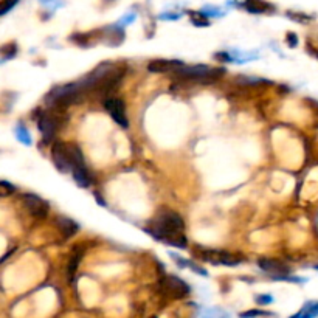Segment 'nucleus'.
Instances as JSON below:
<instances>
[{"mask_svg": "<svg viewBox=\"0 0 318 318\" xmlns=\"http://www.w3.org/2000/svg\"><path fill=\"white\" fill-rule=\"evenodd\" d=\"M241 5L247 8V11L250 13H264L270 10V5L264 2V0H244Z\"/></svg>", "mask_w": 318, "mask_h": 318, "instance_id": "nucleus-16", "label": "nucleus"}, {"mask_svg": "<svg viewBox=\"0 0 318 318\" xmlns=\"http://www.w3.org/2000/svg\"><path fill=\"white\" fill-rule=\"evenodd\" d=\"M183 66L182 61L174 59H154L147 64V70L151 73H166V72H176Z\"/></svg>", "mask_w": 318, "mask_h": 318, "instance_id": "nucleus-11", "label": "nucleus"}, {"mask_svg": "<svg viewBox=\"0 0 318 318\" xmlns=\"http://www.w3.org/2000/svg\"><path fill=\"white\" fill-rule=\"evenodd\" d=\"M200 259L216 264V266H238L241 262V258H236L235 255L224 251V250H200Z\"/></svg>", "mask_w": 318, "mask_h": 318, "instance_id": "nucleus-6", "label": "nucleus"}, {"mask_svg": "<svg viewBox=\"0 0 318 318\" xmlns=\"http://www.w3.org/2000/svg\"><path fill=\"white\" fill-rule=\"evenodd\" d=\"M24 205L30 211V215H33L37 219H44L48 216L50 205L39 196L36 194H25L24 196Z\"/></svg>", "mask_w": 318, "mask_h": 318, "instance_id": "nucleus-9", "label": "nucleus"}, {"mask_svg": "<svg viewBox=\"0 0 318 318\" xmlns=\"http://www.w3.org/2000/svg\"><path fill=\"white\" fill-rule=\"evenodd\" d=\"M37 126H39V131L42 132V137H44L45 143H50L53 140V137H55L56 131H58L56 118L53 117L51 114H48V112H39V115H37Z\"/></svg>", "mask_w": 318, "mask_h": 318, "instance_id": "nucleus-10", "label": "nucleus"}, {"mask_svg": "<svg viewBox=\"0 0 318 318\" xmlns=\"http://www.w3.org/2000/svg\"><path fill=\"white\" fill-rule=\"evenodd\" d=\"M17 2H19V0H2V2H0V16H4L10 10H13Z\"/></svg>", "mask_w": 318, "mask_h": 318, "instance_id": "nucleus-19", "label": "nucleus"}, {"mask_svg": "<svg viewBox=\"0 0 318 318\" xmlns=\"http://www.w3.org/2000/svg\"><path fill=\"white\" fill-rule=\"evenodd\" d=\"M313 269H315V270H318V264H316V266H315V267H313Z\"/></svg>", "mask_w": 318, "mask_h": 318, "instance_id": "nucleus-25", "label": "nucleus"}, {"mask_svg": "<svg viewBox=\"0 0 318 318\" xmlns=\"http://www.w3.org/2000/svg\"><path fill=\"white\" fill-rule=\"evenodd\" d=\"M191 22H193L194 25H203V27L208 25V20H206V19H196V17H193Z\"/></svg>", "mask_w": 318, "mask_h": 318, "instance_id": "nucleus-24", "label": "nucleus"}, {"mask_svg": "<svg viewBox=\"0 0 318 318\" xmlns=\"http://www.w3.org/2000/svg\"><path fill=\"white\" fill-rule=\"evenodd\" d=\"M82 255H84L82 247H76L73 250L70 259H69V264H67V280H69V283H72L73 278H75V275H76V270L79 267V262H81Z\"/></svg>", "mask_w": 318, "mask_h": 318, "instance_id": "nucleus-12", "label": "nucleus"}, {"mask_svg": "<svg viewBox=\"0 0 318 318\" xmlns=\"http://www.w3.org/2000/svg\"><path fill=\"white\" fill-rule=\"evenodd\" d=\"M51 158L56 168L62 173L72 171V154H70V144L67 143H55L51 147Z\"/></svg>", "mask_w": 318, "mask_h": 318, "instance_id": "nucleus-5", "label": "nucleus"}, {"mask_svg": "<svg viewBox=\"0 0 318 318\" xmlns=\"http://www.w3.org/2000/svg\"><path fill=\"white\" fill-rule=\"evenodd\" d=\"M316 316H318V301H309L301 307L300 312H296L290 318H316Z\"/></svg>", "mask_w": 318, "mask_h": 318, "instance_id": "nucleus-15", "label": "nucleus"}, {"mask_svg": "<svg viewBox=\"0 0 318 318\" xmlns=\"http://www.w3.org/2000/svg\"><path fill=\"white\" fill-rule=\"evenodd\" d=\"M256 301L259 304H270V303H273V296H270V295H259V296H256Z\"/></svg>", "mask_w": 318, "mask_h": 318, "instance_id": "nucleus-22", "label": "nucleus"}, {"mask_svg": "<svg viewBox=\"0 0 318 318\" xmlns=\"http://www.w3.org/2000/svg\"><path fill=\"white\" fill-rule=\"evenodd\" d=\"M104 108L108 111V114L114 118V121L117 124H120L121 128H128V115H126V108L124 102L118 98H108L104 101Z\"/></svg>", "mask_w": 318, "mask_h": 318, "instance_id": "nucleus-8", "label": "nucleus"}, {"mask_svg": "<svg viewBox=\"0 0 318 318\" xmlns=\"http://www.w3.org/2000/svg\"><path fill=\"white\" fill-rule=\"evenodd\" d=\"M16 135H17V140L22 141L24 144H31V137H30V134H28V131L24 124H19L16 128Z\"/></svg>", "mask_w": 318, "mask_h": 318, "instance_id": "nucleus-17", "label": "nucleus"}, {"mask_svg": "<svg viewBox=\"0 0 318 318\" xmlns=\"http://www.w3.org/2000/svg\"><path fill=\"white\" fill-rule=\"evenodd\" d=\"M16 51H17V47H16V44H8V45H4L2 48H0V53H2V55H4V58H5V59H8V58H13V56L16 55Z\"/></svg>", "mask_w": 318, "mask_h": 318, "instance_id": "nucleus-18", "label": "nucleus"}, {"mask_svg": "<svg viewBox=\"0 0 318 318\" xmlns=\"http://www.w3.org/2000/svg\"><path fill=\"white\" fill-rule=\"evenodd\" d=\"M258 266L261 270H264L266 273H270L273 278L277 280H289V281H295V283H303L304 280L301 278H290V267L286 266L284 262L278 261V259H272V258H262L258 261Z\"/></svg>", "mask_w": 318, "mask_h": 318, "instance_id": "nucleus-4", "label": "nucleus"}, {"mask_svg": "<svg viewBox=\"0 0 318 318\" xmlns=\"http://www.w3.org/2000/svg\"><path fill=\"white\" fill-rule=\"evenodd\" d=\"M176 76L182 79H191V81H199V82H208V81H215L221 76H224L225 70L224 69H213L208 66H182L179 70L174 72Z\"/></svg>", "mask_w": 318, "mask_h": 318, "instance_id": "nucleus-3", "label": "nucleus"}, {"mask_svg": "<svg viewBox=\"0 0 318 318\" xmlns=\"http://www.w3.org/2000/svg\"><path fill=\"white\" fill-rule=\"evenodd\" d=\"M58 227L61 228V231L66 238L75 236L79 230V225L69 218H58Z\"/></svg>", "mask_w": 318, "mask_h": 318, "instance_id": "nucleus-14", "label": "nucleus"}, {"mask_svg": "<svg viewBox=\"0 0 318 318\" xmlns=\"http://www.w3.org/2000/svg\"><path fill=\"white\" fill-rule=\"evenodd\" d=\"M82 92V87L79 82H70V84H66V86H59V87H55L53 89L47 98H45V102L51 108H66V105L75 102L79 96V93Z\"/></svg>", "mask_w": 318, "mask_h": 318, "instance_id": "nucleus-2", "label": "nucleus"}, {"mask_svg": "<svg viewBox=\"0 0 318 318\" xmlns=\"http://www.w3.org/2000/svg\"><path fill=\"white\" fill-rule=\"evenodd\" d=\"M162 289L166 295H169L173 298H177V300L188 296L189 292H191L189 286L183 280H180L174 275H169L162 281Z\"/></svg>", "mask_w": 318, "mask_h": 318, "instance_id": "nucleus-7", "label": "nucleus"}, {"mask_svg": "<svg viewBox=\"0 0 318 318\" xmlns=\"http://www.w3.org/2000/svg\"><path fill=\"white\" fill-rule=\"evenodd\" d=\"M16 191V188L10 182H0V197L11 196Z\"/></svg>", "mask_w": 318, "mask_h": 318, "instance_id": "nucleus-20", "label": "nucleus"}, {"mask_svg": "<svg viewBox=\"0 0 318 318\" xmlns=\"http://www.w3.org/2000/svg\"><path fill=\"white\" fill-rule=\"evenodd\" d=\"M72 176H73V179L76 180V183H78L79 186H82V188H89V186L92 185V176H90V173H89L86 163L75 166V168L72 169Z\"/></svg>", "mask_w": 318, "mask_h": 318, "instance_id": "nucleus-13", "label": "nucleus"}, {"mask_svg": "<svg viewBox=\"0 0 318 318\" xmlns=\"http://www.w3.org/2000/svg\"><path fill=\"white\" fill-rule=\"evenodd\" d=\"M155 239L168 245L186 248L188 239L185 236V222L176 211H163L146 228Z\"/></svg>", "mask_w": 318, "mask_h": 318, "instance_id": "nucleus-1", "label": "nucleus"}, {"mask_svg": "<svg viewBox=\"0 0 318 318\" xmlns=\"http://www.w3.org/2000/svg\"><path fill=\"white\" fill-rule=\"evenodd\" d=\"M261 315H269V312H262V310H248V312H244L241 313V318H255V316H261Z\"/></svg>", "mask_w": 318, "mask_h": 318, "instance_id": "nucleus-21", "label": "nucleus"}, {"mask_svg": "<svg viewBox=\"0 0 318 318\" xmlns=\"http://www.w3.org/2000/svg\"><path fill=\"white\" fill-rule=\"evenodd\" d=\"M287 42H289V45H290V47H296L298 39H296V36H295L293 33H289V34H287Z\"/></svg>", "mask_w": 318, "mask_h": 318, "instance_id": "nucleus-23", "label": "nucleus"}]
</instances>
